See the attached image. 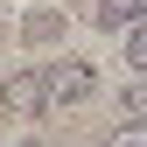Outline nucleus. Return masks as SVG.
<instances>
[{
    "instance_id": "39448f33",
    "label": "nucleus",
    "mask_w": 147,
    "mask_h": 147,
    "mask_svg": "<svg viewBox=\"0 0 147 147\" xmlns=\"http://www.w3.org/2000/svg\"><path fill=\"white\" fill-rule=\"evenodd\" d=\"M126 56H133V70L147 77V21H140V28H126Z\"/></svg>"
},
{
    "instance_id": "7ed1b4c3",
    "label": "nucleus",
    "mask_w": 147,
    "mask_h": 147,
    "mask_svg": "<svg viewBox=\"0 0 147 147\" xmlns=\"http://www.w3.org/2000/svg\"><path fill=\"white\" fill-rule=\"evenodd\" d=\"M91 21L112 28V35H126V28H140V21H147V0H98V7H91Z\"/></svg>"
},
{
    "instance_id": "20e7f679",
    "label": "nucleus",
    "mask_w": 147,
    "mask_h": 147,
    "mask_svg": "<svg viewBox=\"0 0 147 147\" xmlns=\"http://www.w3.org/2000/svg\"><path fill=\"white\" fill-rule=\"evenodd\" d=\"M56 28H63V21H56V14L42 7V14H28V21H21V42H49Z\"/></svg>"
},
{
    "instance_id": "f257e3e1",
    "label": "nucleus",
    "mask_w": 147,
    "mask_h": 147,
    "mask_svg": "<svg viewBox=\"0 0 147 147\" xmlns=\"http://www.w3.org/2000/svg\"><path fill=\"white\" fill-rule=\"evenodd\" d=\"M42 91H49V105H84L91 91H98V70H91L84 56H63V63L42 70Z\"/></svg>"
},
{
    "instance_id": "423d86ee",
    "label": "nucleus",
    "mask_w": 147,
    "mask_h": 147,
    "mask_svg": "<svg viewBox=\"0 0 147 147\" xmlns=\"http://www.w3.org/2000/svg\"><path fill=\"white\" fill-rule=\"evenodd\" d=\"M126 112H133V119H126V126H147V77H140L133 91H126Z\"/></svg>"
},
{
    "instance_id": "f03ea898",
    "label": "nucleus",
    "mask_w": 147,
    "mask_h": 147,
    "mask_svg": "<svg viewBox=\"0 0 147 147\" xmlns=\"http://www.w3.org/2000/svg\"><path fill=\"white\" fill-rule=\"evenodd\" d=\"M0 105H7V112H21V119L49 112V91H42V70H14V77L0 84Z\"/></svg>"
},
{
    "instance_id": "0eeeda50",
    "label": "nucleus",
    "mask_w": 147,
    "mask_h": 147,
    "mask_svg": "<svg viewBox=\"0 0 147 147\" xmlns=\"http://www.w3.org/2000/svg\"><path fill=\"white\" fill-rule=\"evenodd\" d=\"M105 147H147V126H119V133H105Z\"/></svg>"
},
{
    "instance_id": "6e6552de",
    "label": "nucleus",
    "mask_w": 147,
    "mask_h": 147,
    "mask_svg": "<svg viewBox=\"0 0 147 147\" xmlns=\"http://www.w3.org/2000/svg\"><path fill=\"white\" fill-rule=\"evenodd\" d=\"M21 147H56V140H21Z\"/></svg>"
}]
</instances>
